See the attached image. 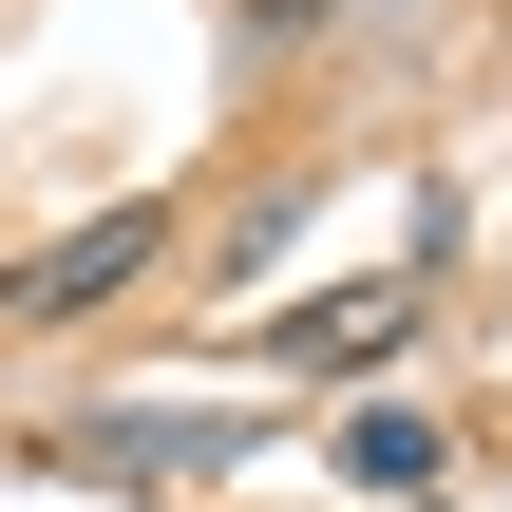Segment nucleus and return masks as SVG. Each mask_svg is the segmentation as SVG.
I'll use <instances>...</instances> for the list:
<instances>
[{"label": "nucleus", "mask_w": 512, "mask_h": 512, "mask_svg": "<svg viewBox=\"0 0 512 512\" xmlns=\"http://www.w3.org/2000/svg\"><path fill=\"white\" fill-rule=\"evenodd\" d=\"M152 247H171V209L133 190V209H95V228H57L38 266H0V323H95V304H114V285H133Z\"/></svg>", "instance_id": "f257e3e1"}, {"label": "nucleus", "mask_w": 512, "mask_h": 512, "mask_svg": "<svg viewBox=\"0 0 512 512\" xmlns=\"http://www.w3.org/2000/svg\"><path fill=\"white\" fill-rule=\"evenodd\" d=\"M399 323H418V285H342V304H304V323H285V361H304V380H361Z\"/></svg>", "instance_id": "f03ea898"}, {"label": "nucleus", "mask_w": 512, "mask_h": 512, "mask_svg": "<svg viewBox=\"0 0 512 512\" xmlns=\"http://www.w3.org/2000/svg\"><path fill=\"white\" fill-rule=\"evenodd\" d=\"M342 475H361V494H418V475H456V437H437L418 399H380V418H342Z\"/></svg>", "instance_id": "7ed1b4c3"}]
</instances>
